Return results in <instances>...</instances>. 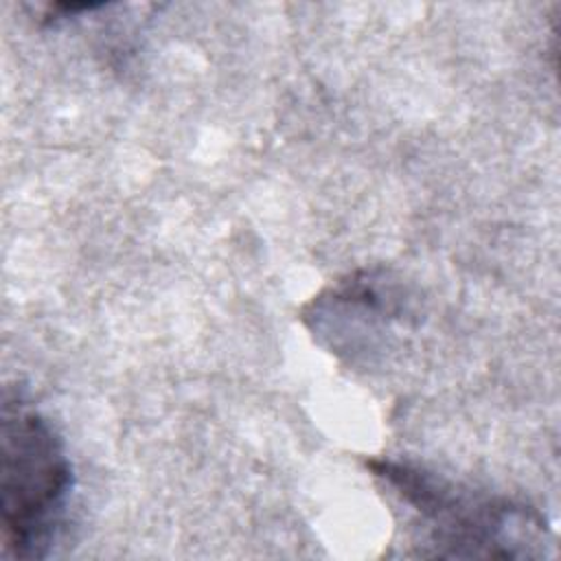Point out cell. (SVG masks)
<instances>
[{
    "label": "cell",
    "instance_id": "1",
    "mask_svg": "<svg viewBox=\"0 0 561 561\" xmlns=\"http://www.w3.org/2000/svg\"><path fill=\"white\" fill-rule=\"evenodd\" d=\"M72 500V467L50 421L22 390L0 414V541L11 559L50 554Z\"/></svg>",
    "mask_w": 561,
    "mask_h": 561
},
{
    "label": "cell",
    "instance_id": "2",
    "mask_svg": "<svg viewBox=\"0 0 561 561\" xmlns=\"http://www.w3.org/2000/svg\"><path fill=\"white\" fill-rule=\"evenodd\" d=\"M375 476L394 489L425 528L434 557H530L543 543V519L508 500L460 491L423 469L373 460Z\"/></svg>",
    "mask_w": 561,
    "mask_h": 561
}]
</instances>
